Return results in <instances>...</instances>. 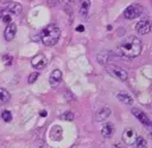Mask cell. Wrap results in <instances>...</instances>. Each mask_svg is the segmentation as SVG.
<instances>
[{"label": "cell", "mask_w": 152, "mask_h": 148, "mask_svg": "<svg viewBox=\"0 0 152 148\" xmlns=\"http://www.w3.org/2000/svg\"><path fill=\"white\" fill-rule=\"evenodd\" d=\"M141 40L134 36L127 37L118 45V53L125 58H135L141 53Z\"/></svg>", "instance_id": "cell-1"}, {"label": "cell", "mask_w": 152, "mask_h": 148, "mask_svg": "<svg viewBox=\"0 0 152 148\" xmlns=\"http://www.w3.org/2000/svg\"><path fill=\"white\" fill-rule=\"evenodd\" d=\"M40 40L44 45L46 46H53L55 44H57L59 37H61V30L57 25L55 24H50L46 27L43 28V31L39 34Z\"/></svg>", "instance_id": "cell-2"}, {"label": "cell", "mask_w": 152, "mask_h": 148, "mask_svg": "<svg viewBox=\"0 0 152 148\" xmlns=\"http://www.w3.org/2000/svg\"><path fill=\"white\" fill-rule=\"evenodd\" d=\"M106 71H107L110 76H113V77H115V78H118V79H120V81H126L127 77H128L127 71H126L125 69H122V67H120V66H116V65H113V64L107 65V66H106Z\"/></svg>", "instance_id": "cell-3"}, {"label": "cell", "mask_w": 152, "mask_h": 148, "mask_svg": "<svg viewBox=\"0 0 152 148\" xmlns=\"http://www.w3.org/2000/svg\"><path fill=\"white\" fill-rule=\"evenodd\" d=\"M142 11L144 8L140 4H132L124 11V15L126 19H134V18H138L142 13Z\"/></svg>", "instance_id": "cell-4"}, {"label": "cell", "mask_w": 152, "mask_h": 148, "mask_svg": "<svg viewBox=\"0 0 152 148\" xmlns=\"http://www.w3.org/2000/svg\"><path fill=\"white\" fill-rule=\"evenodd\" d=\"M137 133H135V130L133 129V128H127L124 133H122V140H124V142L126 143V144H128V146H132V144H134L135 143V141H137Z\"/></svg>", "instance_id": "cell-5"}, {"label": "cell", "mask_w": 152, "mask_h": 148, "mask_svg": "<svg viewBox=\"0 0 152 148\" xmlns=\"http://www.w3.org/2000/svg\"><path fill=\"white\" fill-rule=\"evenodd\" d=\"M46 64H48L46 57H45L44 54H42V53L36 54V56L31 59V65H32L34 69H37V70H42V69H44V67L46 66Z\"/></svg>", "instance_id": "cell-6"}, {"label": "cell", "mask_w": 152, "mask_h": 148, "mask_svg": "<svg viewBox=\"0 0 152 148\" xmlns=\"http://www.w3.org/2000/svg\"><path fill=\"white\" fill-rule=\"evenodd\" d=\"M132 114H133L142 124H145V126L148 127V128H152V122H151V120L148 118V116H147L142 110L134 108V109H132Z\"/></svg>", "instance_id": "cell-7"}, {"label": "cell", "mask_w": 152, "mask_h": 148, "mask_svg": "<svg viewBox=\"0 0 152 148\" xmlns=\"http://www.w3.org/2000/svg\"><path fill=\"white\" fill-rule=\"evenodd\" d=\"M151 21L148 19H142L135 25V30L139 34H147L151 31Z\"/></svg>", "instance_id": "cell-8"}, {"label": "cell", "mask_w": 152, "mask_h": 148, "mask_svg": "<svg viewBox=\"0 0 152 148\" xmlns=\"http://www.w3.org/2000/svg\"><path fill=\"white\" fill-rule=\"evenodd\" d=\"M15 33H17V25L13 24V22H11V24H8L6 26V28L4 31V37H5V39L7 41H11V40L14 39Z\"/></svg>", "instance_id": "cell-9"}, {"label": "cell", "mask_w": 152, "mask_h": 148, "mask_svg": "<svg viewBox=\"0 0 152 148\" xmlns=\"http://www.w3.org/2000/svg\"><path fill=\"white\" fill-rule=\"evenodd\" d=\"M49 82H50V85H51L52 88L58 86V85H59V83L62 82V71H61V70H58V69L53 70V71L51 72V75H50Z\"/></svg>", "instance_id": "cell-10"}, {"label": "cell", "mask_w": 152, "mask_h": 148, "mask_svg": "<svg viewBox=\"0 0 152 148\" xmlns=\"http://www.w3.org/2000/svg\"><path fill=\"white\" fill-rule=\"evenodd\" d=\"M5 9L8 14H14V15H18L21 13V5L19 2H10L7 6H5Z\"/></svg>", "instance_id": "cell-11"}, {"label": "cell", "mask_w": 152, "mask_h": 148, "mask_svg": "<svg viewBox=\"0 0 152 148\" xmlns=\"http://www.w3.org/2000/svg\"><path fill=\"white\" fill-rule=\"evenodd\" d=\"M89 8H90V0H81V4H80V14L83 19H87L88 18V14H89Z\"/></svg>", "instance_id": "cell-12"}, {"label": "cell", "mask_w": 152, "mask_h": 148, "mask_svg": "<svg viewBox=\"0 0 152 148\" xmlns=\"http://www.w3.org/2000/svg\"><path fill=\"white\" fill-rule=\"evenodd\" d=\"M110 112H112V111H110V109H109V108H101V109H99V110L96 111V115H95L96 121L101 122V121L107 120V118L109 117Z\"/></svg>", "instance_id": "cell-13"}, {"label": "cell", "mask_w": 152, "mask_h": 148, "mask_svg": "<svg viewBox=\"0 0 152 148\" xmlns=\"http://www.w3.org/2000/svg\"><path fill=\"white\" fill-rule=\"evenodd\" d=\"M62 136H63V129H62V127L53 126L51 128V130H50V137L52 140H55V141H58V140L62 139Z\"/></svg>", "instance_id": "cell-14"}, {"label": "cell", "mask_w": 152, "mask_h": 148, "mask_svg": "<svg viewBox=\"0 0 152 148\" xmlns=\"http://www.w3.org/2000/svg\"><path fill=\"white\" fill-rule=\"evenodd\" d=\"M101 134H102L103 137H107V139L110 137L114 134V126H113V123H110V122L104 123L102 129H101Z\"/></svg>", "instance_id": "cell-15"}, {"label": "cell", "mask_w": 152, "mask_h": 148, "mask_svg": "<svg viewBox=\"0 0 152 148\" xmlns=\"http://www.w3.org/2000/svg\"><path fill=\"white\" fill-rule=\"evenodd\" d=\"M116 97H118V99L120 101V102H122V103H125V104H132L133 103V98L128 95V94H126V92H119L118 95H116Z\"/></svg>", "instance_id": "cell-16"}, {"label": "cell", "mask_w": 152, "mask_h": 148, "mask_svg": "<svg viewBox=\"0 0 152 148\" xmlns=\"http://www.w3.org/2000/svg\"><path fill=\"white\" fill-rule=\"evenodd\" d=\"M10 99H11L10 92H8L6 89L0 88V105H4V104L7 103Z\"/></svg>", "instance_id": "cell-17"}, {"label": "cell", "mask_w": 152, "mask_h": 148, "mask_svg": "<svg viewBox=\"0 0 152 148\" xmlns=\"http://www.w3.org/2000/svg\"><path fill=\"white\" fill-rule=\"evenodd\" d=\"M135 144H137L138 148H146V147H147V142H146V140H145L142 136H138V137H137Z\"/></svg>", "instance_id": "cell-18"}, {"label": "cell", "mask_w": 152, "mask_h": 148, "mask_svg": "<svg viewBox=\"0 0 152 148\" xmlns=\"http://www.w3.org/2000/svg\"><path fill=\"white\" fill-rule=\"evenodd\" d=\"M1 118L5 121V122H11L12 121V114L8 111V110H4L1 112Z\"/></svg>", "instance_id": "cell-19"}, {"label": "cell", "mask_w": 152, "mask_h": 148, "mask_svg": "<svg viewBox=\"0 0 152 148\" xmlns=\"http://www.w3.org/2000/svg\"><path fill=\"white\" fill-rule=\"evenodd\" d=\"M61 118L62 120H65V121H72L75 118V116H74V114L71 111H65L64 114L61 115Z\"/></svg>", "instance_id": "cell-20"}, {"label": "cell", "mask_w": 152, "mask_h": 148, "mask_svg": "<svg viewBox=\"0 0 152 148\" xmlns=\"http://www.w3.org/2000/svg\"><path fill=\"white\" fill-rule=\"evenodd\" d=\"M12 60H13L12 56H10V54H4L2 56V62H4L5 65H11L12 64Z\"/></svg>", "instance_id": "cell-21"}, {"label": "cell", "mask_w": 152, "mask_h": 148, "mask_svg": "<svg viewBox=\"0 0 152 148\" xmlns=\"http://www.w3.org/2000/svg\"><path fill=\"white\" fill-rule=\"evenodd\" d=\"M38 76H39V73L38 72H32L30 76H28V78H27V82L31 84V83H33V82H36L37 81V78H38Z\"/></svg>", "instance_id": "cell-22"}, {"label": "cell", "mask_w": 152, "mask_h": 148, "mask_svg": "<svg viewBox=\"0 0 152 148\" xmlns=\"http://www.w3.org/2000/svg\"><path fill=\"white\" fill-rule=\"evenodd\" d=\"M11 20H12V18H11V15H10V14H8V13H7V14H5V15H4V17H2V21H4V22H5V24H7V25H8V24H11V22H12V21H11Z\"/></svg>", "instance_id": "cell-23"}, {"label": "cell", "mask_w": 152, "mask_h": 148, "mask_svg": "<svg viewBox=\"0 0 152 148\" xmlns=\"http://www.w3.org/2000/svg\"><path fill=\"white\" fill-rule=\"evenodd\" d=\"M5 14H7V12H6L5 7H4V8H0V19H2V17H4Z\"/></svg>", "instance_id": "cell-24"}, {"label": "cell", "mask_w": 152, "mask_h": 148, "mask_svg": "<svg viewBox=\"0 0 152 148\" xmlns=\"http://www.w3.org/2000/svg\"><path fill=\"white\" fill-rule=\"evenodd\" d=\"M76 31H78V32H83V31H84V27H83L82 25H80V26L76 27Z\"/></svg>", "instance_id": "cell-25"}, {"label": "cell", "mask_w": 152, "mask_h": 148, "mask_svg": "<svg viewBox=\"0 0 152 148\" xmlns=\"http://www.w3.org/2000/svg\"><path fill=\"white\" fill-rule=\"evenodd\" d=\"M46 115H48V112H46L45 110H44V111H40V116H44V117H45Z\"/></svg>", "instance_id": "cell-26"}, {"label": "cell", "mask_w": 152, "mask_h": 148, "mask_svg": "<svg viewBox=\"0 0 152 148\" xmlns=\"http://www.w3.org/2000/svg\"><path fill=\"white\" fill-rule=\"evenodd\" d=\"M12 0H1V2H11Z\"/></svg>", "instance_id": "cell-27"}]
</instances>
